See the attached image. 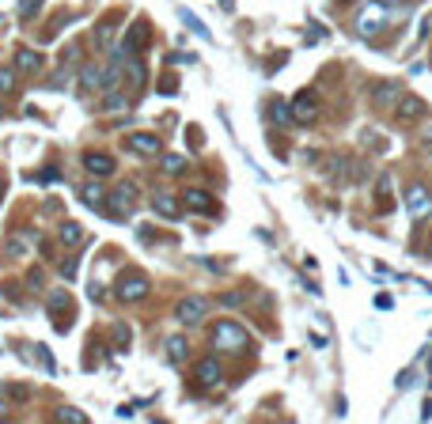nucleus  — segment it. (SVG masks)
<instances>
[{"mask_svg":"<svg viewBox=\"0 0 432 424\" xmlns=\"http://www.w3.org/2000/svg\"><path fill=\"white\" fill-rule=\"evenodd\" d=\"M269 118H273L277 125H288V122H292V103H285V98H273V103H269Z\"/></svg>","mask_w":432,"mask_h":424,"instance_id":"412c9836","label":"nucleus"},{"mask_svg":"<svg viewBox=\"0 0 432 424\" xmlns=\"http://www.w3.org/2000/svg\"><path fill=\"white\" fill-rule=\"evenodd\" d=\"M148 288H152V284H148L144 273L125 269L122 277H118V284H114V295H118L122 303H137V300H144V295H148Z\"/></svg>","mask_w":432,"mask_h":424,"instance_id":"f03ea898","label":"nucleus"},{"mask_svg":"<svg viewBox=\"0 0 432 424\" xmlns=\"http://www.w3.org/2000/svg\"><path fill=\"white\" fill-rule=\"evenodd\" d=\"M58 178H61V171H58V167H46V171H38V174H34V182H42V186H53Z\"/></svg>","mask_w":432,"mask_h":424,"instance_id":"c756f323","label":"nucleus"},{"mask_svg":"<svg viewBox=\"0 0 432 424\" xmlns=\"http://www.w3.org/2000/svg\"><path fill=\"white\" fill-rule=\"evenodd\" d=\"M424 106H421V98H414V95H402L398 98V118L402 122H417V114H421Z\"/></svg>","mask_w":432,"mask_h":424,"instance_id":"6ab92c4d","label":"nucleus"},{"mask_svg":"<svg viewBox=\"0 0 432 424\" xmlns=\"http://www.w3.org/2000/svg\"><path fill=\"white\" fill-rule=\"evenodd\" d=\"M68 72H73V68H68V61H65V65H61L58 72L49 76V88H53V91H61V88H65V83H68Z\"/></svg>","mask_w":432,"mask_h":424,"instance_id":"bb28decb","label":"nucleus"},{"mask_svg":"<svg viewBox=\"0 0 432 424\" xmlns=\"http://www.w3.org/2000/svg\"><path fill=\"white\" fill-rule=\"evenodd\" d=\"M406 209H409L414 220H421V216H429L432 212V194L421 186V182H414V186L406 189Z\"/></svg>","mask_w":432,"mask_h":424,"instance_id":"423d86ee","label":"nucleus"},{"mask_svg":"<svg viewBox=\"0 0 432 424\" xmlns=\"http://www.w3.org/2000/svg\"><path fill=\"white\" fill-rule=\"evenodd\" d=\"M205 315H209V303L197 300V295H190V300H182L175 307V318H179L182 326H197V322H205Z\"/></svg>","mask_w":432,"mask_h":424,"instance_id":"39448f33","label":"nucleus"},{"mask_svg":"<svg viewBox=\"0 0 432 424\" xmlns=\"http://www.w3.org/2000/svg\"><path fill=\"white\" fill-rule=\"evenodd\" d=\"M12 88H16V72H12V68H0V95H8Z\"/></svg>","mask_w":432,"mask_h":424,"instance_id":"7c9ffc66","label":"nucleus"},{"mask_svg":"<svg viewBox=\"0 0 432 424\" xmlns=\"http://www.w3.org/2000/svg\"><path fill=\"white\" fill-rule=\"evenodd\" d=\"M383 27H387V4H379V0H375V4H368V8L357 16V31L364 34V38H372V34L383 31Z\"/></svg>","mask_w":432,"mask_h":424,"instance_id":"20e7f679","label":"nucleus"},{"mask_svg":"<svg viewBox=\"0 0 432 424\" xmlns=\"http://www.w3.org/2000/svg\"><path fill=\"white\" fill-rule=\"evenodd\" d=\"M61 243L65 246H80L84 243V228L80 224H61Z\"/></svg>","mask_w":432,"mask_h":424,"instance_id":"5701e85b","label":"nucleus"},{"mask_svg":"<svg viewBox=\"0 0 432 424\" xmlns=\"http://www.w3.org/2000/svg\"><path fill=\"white\" fill-rule=\"evenodd\" d=\"M379 4H406V0H379Z\"/></svg>","mask_w":432,"mask_h":424,"instance_id":"f704fd0d","label":"nucleus"},{"mask_svg":"<svg viewBox=\"0 0 432 424\" xmlns=\"http://www.w3.org/2000/svg\"><path fill=\"white\" fill-rule=\"evenodd\" d=\"M106 204L114 209V216H129V212L137 209V186H133V182H118V186L106 194Z\"/></svg>","mask_w":432,"mask_h":424,"instance_id":"7ed1b4c3","label":"nucleus"},{"mask_svg":"<svg viewBox=\"0 0 432 424\" xmlns=\"http://www.w3.org/2000/svg\"><path fill=\"white\" fill-rule=\"evenodd\" d=\"M16 68H19V72H38V68H42V53H38V49H19V53H16Z\"/></svg>","mask_w":432,"mask_h":424,"instance_id":"f3484780","label":"nucleus"},{"mask_svg":"<svg viewBox=\"0 0 432 424\" xmlns=\"http://www.w3.org/2000/svg\"><path fill=\"white\" fill-rule=\"evenodd\" d=\"M103 106H106V110H125V106H129V98H125V95H118V91H106Z\"/></svg>","mask_w":432,"mask_h":424,"instance_id":"393cba45","label":"nucleus"},{"mask_svg":"<svg viewBox=\"0 0 432 424\" xmlns=\"http://www.w3.org/2000/svg\"><path fill=\"white\" fill-rule=\"evenodd\" d=\"M164 171L167 174H182L186 171V159H182V155H164Z\"/></svg>","mask_w":432,"mask_h":424,"instance_id":"a878e982","label":"nucleus"},{"mask_svg":"<svg viewBox=\"0 0 432 424\" xmlns=\"http://www.w3.org/2000/svg\"><path fill=\"white\" fill-rule=\"evenodd\" d=\"M80 91H103V65L99 61H88V65L80 68Z\"/></svg>","mask_w":432,"mask_h":424,"instance_id":"ddd939ff","label":"nucleus"},{"mask_svg":"<svg viewBox=\"0 0 432 424\" xmlns=\"http://www.w3.org/2000/svg\"><path fill=\"white\" fill-rule=\"evenodd\" d=\"M209 337H212V349H220V352H239V349H246V341H251L239 322H216Z\"/></svg>","mask_w":432,"mask_h":424,"instance_id":"f257e3e1","label":"nucleus"},{"mask_svg":"<svg viewBox=\"0 0 432 424\" xmlns=\"http://www.w3.org/2000/svg\"><path fill=\"white\" fill-rule=\"evenodd\" d=\"M80 201L88 204V209H95V212H103V204H106V189H103V178H95L91 174L88 182L80 186Z\"/></svg>","mask_w":432,"mask_h":424,"instance_id":"9d476101","label":"nucleus"},{"mask_svg":"<svg viewBox=\"0 0 432 424\" xmlns=\"http://www.w3.org/2000/svg\"><path fill=\"white\" fill-rule=\"evenodd\" d=\"M58 421H68V424H84V421H88V416H84L80 409H68V406H65V409H58Z\"/></svg>","mask_w":432,"mask_h":424,"instance_id":"c85d7f7f","label":"nucleus"},{"mask_svg":"<svg viewBox=\"0 0 432 424\" xmlns=\"http://www.w3.org/2000/svg\"><path fill=\"white\" fill-rule=\"evenodd\" d=\"M114 349H118V352L129 349V326H122V322L114 326Z\"/></svg>","mask_w":432,"mask_h":424,"instance_id":"cd10ccee","label":"nucleus"},{"mask_svg":"<svg viewBox=\"0 0 432 424\" xmlns=\"http://www.w3.org/2000/svg\"><path fill=\"white\" fill-rule=\"evenodd\" d=\"M84 167H88V174H95V178H106V174H114V155L88 152L84 155Z\"/></svg>","mask_w":432,"mask_h":424,"instance_id":"f8f14e48","label":"nucleus"},{"mask_svg":"<svg viewBox=\"0 0 432 424\" xmlns=\"http://www.w3.org/2000/svg\"><path fill=\"white\" fill-rule=\"evenodd\" d=\"M4 189H8V182H4V174H0V201H4Z\"/></svg>","mask_w":432,"mask_h":424,"instance_id":"72a5a7b5","label":"nucleus"},{"mask_svg":"<svg viewBox=\"0 0 432 424\" xmlns=\"http://www.w3.org/2000/svg\"><path fill=\"white\" fill-rule=\"evenodd\" d=\"M322 174H327L330 182H345L349 178V159H345V155H330L327 163H322Z\"/></svg>","mask_w":432,"mask_h":424,"instance_id":"dca6fc26","label":"nucleus"},{"mask_svg":"<svg viewBox=\"0 0 432 424\" xmlns=\"http://www.w3.org/2000/svg\"><path fill=\"white\" fill-rule=\"evenodd\" d=\"M186 356H190V345H186V337H182V334L167 337V360H171V364H182Z\"/></svg>","mask_w":432,"mask_h":424,"instance_id":"a211bd4d","label":"nucleus"},{"mask_svg":"<svg viewBox=\"0 0 432 424\" xmlns=\"http://www.w3.org/2000/svg\"><path fill=\"white\" fill-rule=\"evenodd\" d=\"M398 98H402L398 83H379V88H375V106H391V103H398Z\"/></svg>","mask_w":432,"mask_h":424,"instance_id":"aec40b11","label":"nucleus"},{"mask_svg":"<svg viewBox=\"0 0 432 424\" xmlns=\"http://www.w3.org/2000/svg\"><path fill=\"white\" fill-rule=\"evenodd\" d=\"M315 118H318V98H315V91H300V95L292 98V122L311 125Z\"/></svg>","mask_w":432,"mask_h":424,"instance_id":"0eeeda50","label":"nucleus"},{"mask_svg":"<svg viewBox=\"0 0 432 424\" xmlns=\"http://www.w3.org/2000/svg\"><path fill=\"white\" fill-rule=\"evenodd\" d=\"M179 16H182V23H186V27H190V31H197V34H201V38H209V27H205V23H201V19H197V16H190V12H186V8H182V12H179Z\"/></svg>","mask_w":432,"mask_h":424,"instance_id":"b1692460","label":"nucleus"},{"mask_svg":"<svg viewBox=\"0 0 432 424\" xmlns=\"http://www.w3.org/2000/svg\"><path fill=\"white\" fill-rule=\"evenodd\" d=\"M0 118H4V103H0Z\"/></svg>","mask_w":432,"mask_h":424,"instance_id":"c9c22d12","label":"nucleus"},{"mask_svg":"<svg viewBox=\"0 0 432 424\" xmlns=\"http://www.w3.org/2000/svg\"><path fill=\"white\" fill-rule=\"evenodd\" d=\"M148 46V23H133L129 34H125V53H140V49Z\"/></svg>","mask_w":432,"mask_h":424,"instance_id":"2eb2a0df","label":"nucleus"},{"mask_svg":"<svg viewBox=\"0 0 432 424\" xmlns=\"http://www.w3.org/2000/svg\"><path fill=\"white\" fill-rule=\"evenodd\" d=\"M61 277H68V280L76 277V261H65V265H61Z\"/></svg>","mask_w":432,"mask_h":424,"instance_id":"473e14b6","label":"nucleus"},{"mask_svg":"<svg viewBox=\"0 0 432 424\" xmlns=\"http://www.w3.org/2000/svg\"><path fill=\"white\" fill-rule=\"evenodd\" d=\"M160 137H155V133H133L129 137V152H137V155H155L160 152Z\"/></svg>","mask_w":432,"mask_h":424,"instance_id":"4468645a","label":"nucleus"},{"mask_svg":"<svg viewBox=\"0 0 432 424\" xmlns=\"http://www.w3.org/2000/svg\"><path fill=\"white\" fill-rule=\"evenodd\" d=\"M182 204H186L190 212H201V216H216V201H212V194H205V189H186V194H182Z\"/></svg>","mask_w":432,"mask_h":424,"instance_id":"1a4fd4ad","label":"nucleus"},{"mask_svg":"<svg viewBox=\"0 0 432 424\" xmlns=\"http://www.w3.org/2000/svg\"><path fill=\"white\" fill-rule=\"evenodd\" d=\"M68 307H73V300H68L65 292H58V295H49V303H46V315L53 318V326L61 330V334H68Z\"/></svg>","mask_w":432,"mask_h":424,"instance_id":"6e6552de","label":"nucleus"},{"mask_svg":"<svg viewBox=\"0 0 432 424\" xmlns=\"http://www.w3.org/2000/svg\"><path fill=\"white\" fill-rule=\"evenodd\" d=\"M38 4H42V0H19V16H23V19H31L34 12H38Z\"/></svg>","mask_w":432,"mask_h":424,"instance_id":"2f4dec72","label":"nucleus"},{"mask_svg":"<svg viewBox=\"0 0 432 424\" xmlns=\"http://www.w3.org/2000/svg\"><path fill=\"white\" fill-rule=\"evenodd\" d=\"M194 375H197V383H201V386H216V383H220V375H224V371H220V360H216V356L197 360Z\"/></svg>","mask_w":432,"mask_h":424,"instance_id":"9b49d317","label":"nucleus"},{"mask_svg":"<svg viewBox=\"0 0 432 424\" xmlns=\"http://www.w3.org/2000/svg\"><path fill=\"white\" fill-rule=\"evenodd\" d=\"M152 204H155V212H160V216H167V220H179V204H175V197L155 194V197H152Z\"/></svg>","mask_w":432,"mask_h":424,"instance_id":"4be33fe9","label":"nucleus"}]
</instances>
